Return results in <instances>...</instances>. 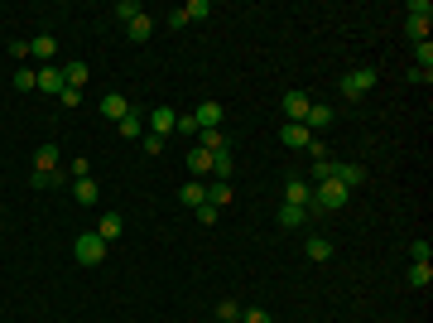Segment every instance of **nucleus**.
Wrapping results in <instances>:
<instances>
[{
  "instance_id": "nucleus-12",
  "label": "nucleus",
  "mask_w": 433,
  "mask_h": 323,
  "mask_svg": "<svg viewBox=\"0 0 433 323\" xmlns=\"http://www.w3.org/2000/svg\"><path fill=\"white\" fill-rule=\"evenodd\" d=\"M333 179L342 188H356V183H366V164H333Z\"/></svg>"
},
{
  "instance_id": "nucleus-32",
  "label": "nucleus",
  "mask_w": 433,
  "mask_h": 323,
  "mask_svg": "<svg viewBox=\"0 0 433 323\" xmlns=\"http://www.w3.org/2000/svg\"><path fill=\"white\" fill-rule=\"evenodd\" d=\"M15 87H20V92H34V87H39V73L20 68V73H15Z\"/></svg>"
},
{
  "instance_id": "nucleus-19",
  "label": "nucleus",
  "mask_w": 433,
  "mask_h": 323,
  "mask_svg": "<svg viewBox=\"0 0 433 323\" xmlns=\"http://www.w3.org/2000/svg\"><path fill=\"white\" fill-rule=\"evenodd\" d=\"M178 198L188 202V207H202V202H207V183H202V179H188L183 188H178Z\"/></svg>"
},
{
  "instance_id": "nucleus-16",
  "label": "nucleus",
  "mask_w": 433,
  "mask_h": 323,
  "mask_svg": "<svg viewBox=\"0 0 433 323\" xmlns=\"http://www.w3.org/2000/svg\"><path fill=\"white\" fill-rule=\"evenodd\" d=\"M308 106H313L308 92H284V116H289V121H303V116H308Z\"/></svg>"
},
{
  "instance_id": "nucleus-30",
  "label": "nucleus",
  "mask_w": 433,
  "mask_h": 323,
  "mask_svg": "<svg viewBox=\"0 0 433 323\" xmlns=\"http://www.w3.org/2000/svg\"><path fill=\"white\" fill-rule=\"evenodd\" d=\"M183 15H188V20H207V15H212V0H188Z\"/></svg>"
},
{
  "instance_id": "nucleus-28",
  "label": "nucleus",
  "mask_w": 433,
  "mask_h": 323,
  "mask_svg": "<svg viewBox=\"0 0 433 323\" xmlns=\"http://www.w3.org/2000/svg\"><path fill=\"white\" fill-rule=\"evenodd\" d=\"M207 202H212V207H226V202H231V183H212V188H207Z\"/></svg>"
},
{
  "instance_id": "nucleus-14",
  "label": "nucleus",
  "mask_w": 433,
  "mask_h": 323,
  "mask_svg": "<svg viewBox=\"0 0 433 323\" xmlns=\"http://www.w3.org/2000/svg\"><path fill=\"white\" fill-rule=\"evenodd\" d=\"M120 232H125V217H120V212H101V222H97V237H101V242L111 246Z\"/></svg>"
},
{
  "instance_id": "nucleus-29",
  "label": "nucleus",
  "mask_w": 433,
  "mask_h": 323,
  "mask_svg": "<svg viewBox=\"0 0 433 323\" xmlns=\"http://www.w3.org/2000/svg\"><path fill=\"white\" fill-rule=\"evenodd\" d=\"M216 319H221V323H241V304L236 299H221V304H216Z\"/></svg>"
},
{
  "instance_id": "nucleus-23",
  "label": "nucleus",
  "mask_w": 433,
  "mask_h": 323,
  "mask_svg": "<svg viewBox=\"0 0 433 323\" xmlns=\"http://www.w3.org/2000/svg\"><path fill=\"white\" fill-rule=\"evenodd\" d=\"M303 251H308V261H333V242H328V237H308V246H303Z\"/></svg>"
},
{
  "instance_id": "nucleus-18",
  "label": "nucleus",
  "mask_w": 433,
  "mask_h": 323,
  "mask_svg": "<svg viewBox=\"0 0 433 323\" xmlns=\"http://www.w3.org/2000/svg\"><path fill=\"white\" fill-rule=\"evenodd\" d=\"M197 145H202L207 155H221V150H231V140H226V130H197Z\"/></svg>"
},
{
  "instance_id": "nucleus-31",
  "label": "nucleus",
  "mask_w": 433,
  "mask_h": 323,
  "mask_svg": "<svg viewBox=\"0 0 433 323\" xmlns=\"http://www.w3.org/2000/svg\"><path fill=\"white\" fill-rule=\"evenodd\" d=\"M140 15H145V10H140L135 0H120V5H116V20H120V24H130V20H140Z\"/></svg>"
},
{
  "instance_id": "nucleus-13",
  "label": "nucleus",
  "mask_w": 433,
  "mask_h": 323,
  "mask_svg": "<svg viewBox=\"0 0 433 323\" xmlns=\"http://www.w3.org/2000/svg\"><path fill=\"white\" fill-rule=\"evenodd\" d=\"M58 68H63V82H68V87H78V92L87 87V78H92V68H87L82 58H73V63H58Z\"/></svg>"
},
{
  "instance_id": "nucleus-26",
  "label": "nucleus",
  "mask_w": 433,
  "mask_h": 323,
  "mask_svg": "<svg viewBox=\"0 0 433 323\" xmlns=\"http://www.w3.org/2000/svg\"><path fill=\"white\" fill-rule=\"evenodd\" d=\"M409 284L414 289H429L433 284V265H409Z\"/></svg>"
},
{
  "instance_id": "nucleus-34",
  "label": "nucleus",
  "mask_w": 433,
  "mask_h": 323,
  "mask_svg": "<svg viewBox=\"0 0 433 323\" xmlns=\"http://www.w3.org/2000/svg\"><path fill=\"white\" fill-rule=\"evenodd\" d=\"M174 130H178V135H193V140H197V121H193V111H188V116H178Z\"/></svg>"
},
{
  "instance_id": "nucleus-27",
  "label": "nucleus",
  "mask_w": 433,
  "mask_h": 323,
  "mask_svg": "<svg viewBox=\"0 0 433 323\" xmlns=\"http://www.w3.org/2000/svg\"><path fill=\"white\" fill-rule=\"evenodd\" d=\"M303 217H308L303 207H289V202L279 207V227H303Z\"/></svg>"
},
{
  "instance_id": "nucleus-21",
  "label": "nucleus",
  "mask_w": 433,
  "mask_h": 323,
  "mask_svg": "<svg viewBox=\"0 0 433 323\" xmlns=\"http://www.w3.org/2000/svg\"><path fill=\"white\" fill-rule=\"evenodd\" d=\"M188 169H193V179H202V174H212V155H207L202 145H193V150H188Z\"/></svg>"
},
{
  "instance_id": "nucleus-17",
  "label": "nucleus",
  "mask_w": 433,
  "mask_h": 323,
  "mask_svg": "<svg viewBox=\"0 0 433 323\" xmlns=\"http://www.w3.org/2000/svg\"><path fill=\"white\" fill-rule=\"evenodd\" d=\"M303 125H308V130H328V125H333V106H328V101H313L308 116H303Z\"/></svg>"
},
{
  "instance_id": "nucleus-3",
  "label": "nucleus",
  "mask_w": 433,
  "mask_h": 323,
  "mask_svg": "<svg viewBox=\"0 0 433 323\" xmlns=\"http://www.w3.org/2000/svg\"><path fill=\"white\" fill-rule=\"evenodd\" d=\"M73 256H78V265H101L106 261V242H101L97 232H82L78 242H73Z\"/></svg>"
},
{
  "instance_id": "nucleus-2",
  "label": "nucleus",
  "mask_w": 433,
  "mask_h": 323,
  "mask_svg": "<svg viewBox=\"0 0 433 323\" xmlns=\"http://www.w3.org/2000/svg\"><path fill=\"white\" fill-rule=\"evenodd\" d=\"M347 193H352V188H342L337 179L313 183V212H337V207H347Z\"/></svg>"
},
{
  "instance_id": "nucleus-37",
  "label": "nucleus",
  "mask_w": 433,
  "mask_h": 323,
  "mask_svg": "<svg viewBox=\"0 0 433 323\" xmlns=\"http://www.w3.org/2000/svg\"><path fill=\"white\" fill-rule=\"evenodd\" d=\"M63 106H82V92H78V87H63Z\"/></svg>"
},
{
  "instance_id": "nucleus-15",
  "label": "nucleus",
  "mask_w": 433,
  "mask_h": 323,
  "mask_svg": "<svg viewBox=\"0 0 433 323\" xmlns=\"http://www.w3.org/2000/svg\"><path fill=\"white\" fill-rule=\"evenodd\" d=\"M63 87H68V82H63V68H58V63L39 68V92H53V97H63Z\"/></svg>"
},
{
  "instance_id": "nucleus-33",
  "label": "nucleus",
  "mask_w": 433,
  "mask_h": 323,
  "mask_svg": "<svg viewBox=\"0 0 433 323\" xmlns=\"http://www.w3.org/2000/svg\"><path fill=\"white\" fill-rule=\"evenodd\" d=\"M193 212H197V222H202V227H212L221 207H212V202H202V207H193Z\"/></svg>"
},
{
  "instance_id": "nucleus-36",
  "label": "nucleus",
  "mask_w": 433,
  "mask_h": 323,
  "mask_svg": "<svg viewBox=\"0 0 433 323\" xmlns=\"http://www.w3.org/2000/svg\"><path fill=\"white\" fill-rule=\"evenodd\" d=\"M241 323H270L265 309H241Z\"/></svg>"
},
{
  "instance_id": "nucleus-7",
  "label": "nucleus",
  "mask_w": 433,
  "mask_h": 323,
  "mask_svg": "<svg viewBox=\"0 0 433 323\" xmlns=\"http://www.w3.org/2000/svg\"><path fill=\"white\" fill-rule=\"evenodd\" d=\"M279 140L289 145V150H308V145H313V130H308L303 121H284V130H279Z\"/></svg>"
},
{
  "instance_id": "nucleus-25",
  "label": "nucleus",
  "mask_w": 433,
  "mask_h": 323,
  "mask_svg": "<svg viewBox=\"0 0 433 323\" xmlns=\"http://www.w3.org/2000/svg\"><path fill=\"white\" fill-rule=\"evenodd\" d=\"M409 265H433V246L419 237V242H409Z\"/></svg>"
},
{
  "instance_id": "nucleus-11",
  "label": "nucleus",
  "mask_w": 433,
  "mask_h": 323,
  "mask_svg": "<svg viewBox=\"0 0 433 323\" xmlns=\"http://www.w3.org/2000/svg\"><path fill=\"white\" fill-rule=\"evenodd\" d=\"M101 116H106V121H125V116H130V101L120 97V92H106V97H101Z\"/></svg>"
},
{
  "instance_id": "nucleus-35",
  "label": "nucleus",
  "mask_w": 433,
  "mask_h": 323,
  "mask_svg": "<svg viewBox=\"0 0 433 323\" xmlns=\"http://www.w3.org/2000/svg\"><path fill=\"white\" fill-rule=\"evenodd\" d=\"M140 145H145V155H164V140H159V135H150V130L140 135Z\"/></svg>"
},
{
  "instance_id": "nucleus-10",
  "label": "nucleus",
  "mask_w": 433,
  "mask_h": 323,
  "mask_svg": "<svg viewBox=\"0 0 433 323\" xmlns=\"http://www.w3.org/2000/svg\"><path fill=\"white\" fill-rule=\"evenodd\" d=\"M29 53H34V58L48 68V63L58 58V39H53V34H34V39H29Z\"/></svg>"
},
{
  "instance_id": "nucleus-4",
  "label": "nucleus",
  "mask_w": 433,
  "mask_h": 323,
  "mask_svg": "<svg viewBox=\"0 0 433 323\" xmlns=\"http://www.w3.org/2000/svg\"><path fill=\"white\" fill-rule=\"evenodd\" d=\"M284 202H289V207H303V212H313V183L303 179V174H289V179H284Z\"/></svg>"
},
{
  "instance_id": "nucleus-1",
  "label": "nucleus",
  "mask_w": 433,
  "mask_h": 323,
  "mask_svg": "<svg viewBox=\"0 0 433 323\" xmlns=\"http://www.w3.org/2000/svg\"><path fill=\"white\" fill-rule=\"evenodd\" d=\"M429 24H433V5L429 0H409V15H405V34H409L414 43L429 39Z\"/></svg>"
},
{
  "instance_id": "nucleus-24",
  "label": "nucleus",
  "mask_w": 433,
  "mask_h": 323,
  "mask_svg": "<svg viewBox=\"0 0 433 323\" xmlns=\"http://www.w3.org/2000/svg\"><path fill=\"white\" fill-rule=\"evenodd\" d=\"M116 135H125V140H140V135H145V121H140V111H130L125 121H116Z\"/></svg>"
},
{
  "instance_id": "nucleus-5",
  "label": "nucleus",
  "mask_w": 433,
  "mask_h": 323,
  "mask_svg": "<svg viewBox=\"0 0 433 323\" xmlns=\"http://www.w3.org/2000/svg\"><path fill=\"white\" fill-rule=\"evenodd\" d=\"M342 92H347V97H366V92H375V68H347V73H342Z\"/></svg>"
},
{
  "instance_id": "nucleus-8",
  "label": "nucleus",
  "mask_w": 433,
  "mask_h": 323,
  "mask_svg": "<svg viewBox=\"0 0 433 323\" xmlns=\"http://www.w3.org/2000/svg\"><path fill=\"white\" fill-rule=\"evenodd\" d=\"M174 125H178V111L174 106H155V116H150V135H174Z\"/></svg>"
},
{
  "instance_id": "nucleus-20",
  "label": "nucleus",
  "mask_w": 433,
  "mask_h": 323,
  "mask_svg": "<svg viewBox=\"0 0 433 323\" xmlns=\"http://www.w3.org/2000/svg\"><path fill=\"white\" fill-rule=\"evenodd\" d=\"M73 198L82 202V207H97V198H101V188L92 179H73Z\"/></svg>"
},
{
  "instance_id": "nucleus-22",
  "label": "nucleus",
  "mask_w": 433,
  "mask_h": 323,
  "mask_svg": "<svg viewBox=\"0 0 433 323\" xmlns=\"http://www.w3.org/2000/svg\"><path fill=\"white\" fill-rule=\"evenodd\" d=\"M125 34H130V43H145L150 34H155V15H140V20L125 24Z\"/></svg>"
},
{
  "instance_id": "nucleus-9",
  "label": "nucleus",
  "mask_w": 433,
  "mask_h": 323,
  "mask_svg": "<svg viewBox=\"0 0 433 323\" xmlns=\"http://www.w3.org/2000/svg\"><path fill=\"white\" fill-rule=\"evenodd\" d=\"M34 174H58V145L53 140H43L34 150Z\"/></svg>"
},
{
  "instance_id": "nucleus-6",
  "label": "nucleus",
  "mask_w": 433,
  "mask_h": 323,
  "mask_svg": "<svg viewBox=\"0 0 433 323\" xmlns=\"http://www.w3.org/2000/svg\"><path fill=\"white\" fill-rule=\"evenodd\" d=\"M193 121H197V130H221L226 111H221V101H197V106H193Z\"/></svg>"
}]
</instances>
